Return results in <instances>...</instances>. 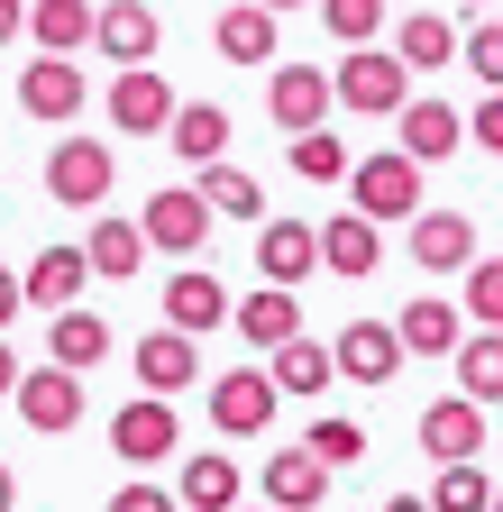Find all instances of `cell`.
Instances as JSON below:
<instances>
[{"label":"cell","mask_w":503,"mask_h":512,"mask_svg":"<svg viewBox=\"0 0 503 512\" xmlns=\"http://www.w3.org/2000/svg\"><path fill=\"white\" fill-rule=\"evenodd\" d=\"M339 110H375V119H403L412 110V64L394 55V46H348V64H339Z\"/></svg>","instance_id":"1"},{"label":"cell","mask_w":503,"mask_h":512,"mask_svg":"<svg viewBox=\"0 0 503 512\" xmlns=\"http://www.w3.org/2000/svg\"><path fill=\"white\" fill-rule=\"evenodd\" d=\"M266 110H275L284 138H311V128H330V110H339V74H321V64H275Z\"/></svg>","instance_id":"2"},{"label":"cell","mask_w":503,"mask_h":512,"mask_svg":"<svg viewBox=\"0 0 503 512\" xmlns=\"http://www.w3.org/2000/svg\"><path fill=\"white\" fill-rule=\"evenodd\" d=\"M348 192H357V211L375 220V229H385V220H421V165L403 156V147H385V156H366L357 174H348Z\"/></svg>","instance_id":"3"},{"label":"cell","mask_w":503,"mask_h":512,"mask_svg":"<svg viewBox=\"0 0 503 512\" xmlns=\"http://www.w3.org/2000/svg\"><path fill=\"white\" fill-rule=\"evenodd\" d=\"M101 110H110V128H119V138H165V128L183 119V101H174V83L156 74V64H138V74H110Z\"/></svg>","instance_id":"4"},{"label":"cell","mask_w":503,"mask_h":512,"mask_svg":"<svg viewBox=\"0 0 503 512\" xmlns=\"http://www.w3.org/2000/svg\"><path fill=\"white\" fill-rule=\"evenodd\" d=\"M110 183H119V165H110L101 138H55V156H46V192H55L65 211H101Z\"/></svg>","instance_id":"5"},{"label":"cell","mask_w":503,"mask_h":512,"mask_svg":"<svg viewBox=\"0 0 503 512\" xmlns=\"http://www.w3.org/2000/svg\"><path fill=\"white\" fill-rule=\"evenodd\" d=\"M211 202H202V183H156L147 192V211H138V229H147V247H174V256H193L202 238H211Z\"/></svg>","instance_id":"6"},{"label":"cell","mask_w":503,"mask_h":512,"mask_svg":"<svg viewBox=\"0 0 503 512\" xmlns=\"http://www.w3.org/2000/svg\"><path fill=\"white\" fill-rule=\"evenodd\" d=\"M421 458H430V467H476V458H485V403L439 394V403L421 412Z\"/></svg>","instance_id":"7"},{"label":"cell","mask_w":503,"mask_h":512,"mask_svg":"<svg viewBox=\"0 0 503 512\" xmlns=\"http://www.w3.org/2000/svg\"><path fill=\"white\" fill-rule=\"evenodd\" d=\"M174 439H183V421H174V403H156V394H138V403L110 412V448H119L129 467H165Z\"/></svg>","instance_id":"8"},{"label":"cell","mask_w":503,"mask_h":512,"mask_svg":"<svg viewBox=\"0 0 503 512\" xmlns=\"http://www.w3.org/2000/svg\"><path fill=\"white\" fill-rule=\"evenodd\" d=\"M275 394H284V384H275L266 366H229V375L211 384V421H220L229 439H257V430L275 421Z\"/></svg>","instance_id":"9"},{"label":"cell","mask_w":503,"mask_h":512,"mask_svg":"<svg viewBox=\"0 0 503 512\" xmlns=\"http://www.w3.org/2000/svg\"><path fill=\"white\" fill-rule=\"evenodd\" d=\"M403 357H412V348H403L394 320H348V330H339V375H348V384H366V394H385Z\"/></svg>","instance_id":"10"},{"label":"cell","mask_w":503,"mask_h":512,"mask_svg":"<svg viewBox=\"0 0 503 512\" xmlns=\"http://www.w3.org/2000/svg\"><path fill=\"white\" fill-rule=\"evenodd\" d=\"M183 384H202V339H183V330H156L138 339V394H156V403H174Z\"/></svg>","instance_id":"11"},{"label":"cell","mask_w":503,"mask_h":512,"mask_svg":"<svg viewBox=\"0 0 503 512\" xmlns=\"http://www.w3.org/2000/svg\"><path fill=\"white\" fill-rule=\"evenodd\" d=\"M412 266L421 275H467L476 266V220L467 211H421L412 220Z\"/></svg>","instance_id":"12"},{"label":"cell","mask_w":503,"mask_h":512,"mask_svg":"<svg viewBox=\"0 0 503 512\" xmlns=\"http://www.w3.org/2000/svg\"><path fill=\"white\" fill-rule=\"evenodd\" d=\"M83 101H92V83H83L74 55H37L28 74H19V110H28V119H74Z\"/></svg>","instance_id":"13"},{"label":"cell","mask_w":503,"mask_h":512,"mask_svg":"<svg viewBox=\"0 0 503 512\" xmlns=\"http://www.w3.org/2000/svg\"><path fill=\"white\" fill-rule=\"evenodd\" d=\"M311 266H321V229H311V220H266V229H257V275H266L275 293H293Z\"/></svg>","instance_id":"14"},{"label":"cell","mask_w":503,"mask_h":512,"mask_svg":"<svg viewBox=\"0 0 503 512\" xmlns=\"http://www.w3.org/2000/svg\"><path fill=\"white\" fill-rule=\"evenodd\" d=\"M220 320H238V311H229V284H220V275H202V266H183V275L165 284V330H183V339H202V330H220Z\"/></svg>","instance_id":"15"},{"label":"cell","mask_w":503,"mask_h":512,"mask_svg":"<svg viewBox=\"0 0 503 512\" xmlns=\"http://www.w3.org/2000/svg\"><path fill=\"white\" fill-rule=\"evenodd\" d=\"M19 421L28 430H74L83 421V375H65V366H28V384H19Z\"/></svg>","instance_id":"16"},{"label":"cell","mask_w":503,"mask_h":512,"mask_svg":"<svg viewBox=\"0 0 503 512\" xmlns=\"http://www.w3.org/2000/svg\"><path fill=\"white\" fill-rule=\"evenodd\" d=\"M211 46H220V64H266L275 74V10L266 0H229L211 19Z\"/></svg>","instance_id":"17"},{"label":"cell","mask_w":503,"mask_h":512,"mask_svg":"<svg viewBox=\"0 0 503 512\" xmlns=\"http://www.w3.org/2000/svg\"><path fill=\"white\" fill-rule=\"evenodd\" d=\"M266 503H275V512H321V503H330V467L311 458L302 439L275 448V458H266Z\"/></svg>","instance_id":"18"},{"label":"cell","mask_w":503,"mask_h":512,"mask_svg":"<svg viewBox=\"0 0 503 512\" xmlns=\"http://www.w3.org/2000/svg\"><path fill=\"white\" fill-rule=\"evenodd\" d=\"M156 46H165V28H156V10H147V0H110V10H101V55L119 64V74L156 64Z\"/></svg>","instance_id":"19"},{"label":"cell","mask_w":503,"mask_h":512,"mask_svg":"<svg viewBox=\"0 0 503 512\" xmlns=\"http://www.w3.org/2000/svg\"><path fill=\"white\" fill-rule=\"evenodd\" d=\"M229 330H238L247 348H266V357H275V348H293V339H311V330H302V302H293V293H275V284H257V293H247Z\"/></svg>","instance_id":"20"},{"label":"cell","mask_w":503,"mask_h":512,"mask_svg":"<svg viewBox=\"0 0 503 512\" xmlns=\"http://www.w3.org/2000/svg\"><path fill=\"white\" fill-rule=\"evenodd\" d=\"M83 284H92V256H83V247L28 256V302H37V311H83Z\"/></svg>","instance_id":"21"},{"label":"cell","mask_w":503,"mask_h":512,"mask_svg":"<svg viewBox=\"0 0 503 512\" xmlns=\"http://www.w3.org/2000/svg\"><path fill=\"white\" fill-rule=\"evenodd\" d=\"M101 357H110V320H101V311H55V320H46V366L92 375Z\"/></svg>","instance_id":"22"},{"label":"cell","mask_w":503,"mask_h":512,"mask_svg":"<svg viewBox=\"0 0 503 512\" xmlns=\"http://www.w3.org/2000/svg\"><path fill=\"white\" fill-rule=\"evenodd\" d=\"M321 266H330V275H348V284H357V275H375V266H385V229H375L366 211H339V220L321 229Z\"/></svg>","instance_id":"23"},{"label":"cell","mask_w":503,"mask_h":512,"mask_svg":"<svg viewBox=\"0 0 503 512\" xmlns=\"http://www.w3.org/2000/svg\"><path fill=\"white\" fill-rule=\"evenodd\" d=\"M28 37L46 55H83V46H101V10H92V0H37V10H28Z\"/></svg>","instance_id":"24"},{"label":"cell","mask_w":503,"mask_h":512,"mask_svg":"<svg viewBox=\"0 0 503 512\" xmlns=\"http://www.w3.org/2000/svg\"><path fill=\"white\" fill-rule=\"evenodd\" d=\"M394 330H403V348H412V357H458V348H467V339H458V302H439V293L403 302Z\"/></svg>","instance_id":"25"},{"label":"cell","mask_w":503,"mask_h":512,"mask_svg":"<svg viewBox=\"0 0 503 512\" xmlns=\"http://www.w3.org/2000/svg\"><path fill=\"white\" fill-rule=\"evenodd\" d=\"M165 138H174V156H183V165L202 174V165H220V156H229V110H211V101H183V119L165 128Z\"/></svg>","instance_id":"26"},{"label":"cell","mask_w":503,"mask_h":512,"mask_svg":"<svg viewBox=\"0 0 503 512\" xmlns=\"http://www.w3.org/2000/svg\"><path fill=\"white\" fill-rule=\"evenodd\" d=\"M266 375L284 384V394H330V384H339V348L293 339V348H275V357H266Z\"/></svg>","instance_id":"27"},{"label":"cell","mask_w":503,"mask_h":512,"mask_svg":"<svg viewBox=\"0 0 503 512\" xmlns=\"http://www.w3.org/2000/svg\"><path fill=\"white\" fill-rule=\"evenodd\" d=\"M92 275H110V284H129L138 266H147V229L138 220H92Z\"/></svg>","instance_id":"28"},{"label":"cell","mask_w":503,"mask_h":512,"mask_svg":"<svg viewBox=\"0 0 503 512\" xmlns=\"http://www.w3.org/2000/svg\"><path fill=\"white\" fill-rule=\"evenodd\" d=\"M403 156H412V165L458 156V110H449V101H412V110H403Z\"/></svg>","instance_id":"29"},{"label":"cell","mask_w":503,"mask_h":512,"mask_svg":"<svg viewBox=\"0 0 503 512\" xmlns=\"http://www.w3.org/2000/svg\"><path fill=\"white\" fill-rule=\"evenodd\" d=\"M394 55L412 64V74H430V64H449V55H467V37H458L449 19H430V10H421V19H394Z\"/></svg>","instance_id":"30"},{"label":"cell","mask_w":503,"mask_h":512,"mask_svg":"<svg viewBox=\"0 0 503 512\" xmlns=\"http://www.w3.org/2000/svg\"><path fill=\"white\" fill-rule=\"evenodd\" d=\"M174 494H183V512H238V467L229 458H183Z\"/></svg>","instance_id":"31"},{"label":"cell","mask_w":503,"mask_h":512,"mask_svg":"<svg viewBox=\"0 0 503 512\" xmlns=\"http://www.w3.org/2000/svg\"><path fill=\"white\" fill-rule=\"evenodd\" d=\"M202 202H211L220 220H266V183L238 174V165L220 156V165H202Z\"/></svg>","instance_id":"32"},{"label":"cell","mask_w":503,"mask_h":512,"mask_svg":"<svg viewBox=\"0 0 503 512\" xmlns=\"http://www.w3.org/2000/svg\"><path fill=\"white\" fill-rule=\"evenodd\" d=\"M458 394L467 403H503V330H476L458 348Z\"/></svg>","instance_id":"33"},{"label":"cell","mask_w":503,"mask_h":512,"mask_svg":"<svg viewBox=\"0 0 503 512\" xmlns=\"http://www.w3.org/2000/svg\"><path fill=\"white\" fill-rule=\"evenodd\" d=\"M494 476L485 467H430V512H494Z\"/></svg>","instance_id":"34"},{"label":"cell","mask_w":503,"mask_h":512,"mask_svg":"<svg viewBox=\"0 0 503 512\" xmlns=\"http://www.w3.org/2000/svg\"><path fill=\"white\" fill-rule=\"evenodd\" d=\"M302 448H311V458H321V467H357V458H366V430H357L348 412H321V421H311V439H302Z\"/></svg>","instance_id":"35"},{"label":"cell","mask_w":503,"mask_h":512,"mask_svg":"<svg viewBox=\"0 0 503 512\" xmlns=\"http://www.w3.org/2000/svg\"><path fill=\"white\" fill-rule=\"evenodd\" d=\"M321 28L339 46H375V28H385V0H321Z\"/></svg>","instance_id":"36"},{"label":"cell","mask_w":503,"mask_h":512,"mask_svg":"<svg viewBox=\"0 0 503 512\" xmlns=\"http://www.w3.org/2000/svg\"><path fill=\"white\" fill-rule=\"evenodd\" d=\"M293 174H302V183H339V174H357V165H348V147L330 138V128H311V138H293Z\"/></svg>","instance_id":"37"},{"label":"cell","mask_w":503,"mask_h":512,"mask_svg":"<svg viewBox=\"0 0 503 512\" xmlns=\"http://www.w3.org/2000/svg\"><path fill=\"white\" fill-rule=\"evenodd\" d=\"M467 320L476 330H503V256H476L467 266Z\"/></svg>","instance_id":"38"},{"label":"cell","mask_w":503,"mask_h":512,"mask_svg":"<svg viewBox=\"0 0 503 512\" xmlns=\"http://www.w3.org/2000/svg\"><path fill=\"white\" fill-rule=\"evenodd\" d=\"M467 74H476L485 92H503V28H494V19L467 28Z\"/></svg>","instance_id":"39"},{"label":"cell","mask_w":503,"mask_h":512,"mask_svg":"<svg viewBox=\"0 0 503 512\" xmlns=\"http://www.w3.org/2000/svg\"><path fill=\"white\" fill-rule=\"evenodd\" d=\"M467 138H476L485 156H503V92H485V101L467 110Z\"/></svg>","instance_id":"40"},{"label":"cell","mask_w":503,"mask_h":512,"mask_svg":"<svg viewBox=\"0 0 503 512\" xmlns=\"http://www.w3.org/2000/svg\"><path fill=\"white\" fill-rule=\"evenodd\" d=\"M110 512H183V494H165V485H119Z\"/></svg>","instance_id":"41"},{"label":"cell","mask_w":503,"mask_h":512,"mask_svg":"<svg viewBox=\"0 0 503 512\" xmlns=\"http://www.w3.org/2000/svg\"><path fill=\"white\" fill-rule=\"evenodd\" d=\"M19 302H28V275H10V266H0V330L19 320Z\"/></svg>","instance_id":"42"},{"label":"cell","mask_w":503,"mask_h":512,"mask_svg":"<svg viewBox=\"0 0 503 512\" xmlns=\"http://www.w3.org/2000/svg\"><path fill=\"white\" fill-rule=\"evenodd\" d=\"M28 10H37V0H0V46H19V28H28Z\"/></svg>","instance_id":"43"},{"label":"cell","mask_w":503,"mask_h":512,"mask_svg":"<svg viewBox=\"0 0 503 512\" xmlns=\"http://www.w3.org/2000/svg\"><path fill=\"white\" fill-rule=\"evenodd\" d=\"M19 384H28V375H19V357H10V339H0V403H19Z\"/></svg>","instance_id":"44"},{"label":"cell","mask_w":503,"mask_h":512,"mask_svg":"<svg viewBox=\"0 0 503 512\" xmlns=\"http://www.w3.org/2000/svg\"><path fill=\"white\" fill-rule=\"evenodd\" d=\"M10 503H19V467H10V458H0V512H10Z\"/></svg>","instance_id":"45"},{"label":"cell","mask_w":503,"mask_h":512,"mask_svg":"<svg viewBox=\"0 0 503 512\" xmlns=\"http://www.w3.org/2000/svg\"><path fill=\"white\" fill-rule=\"evenodd\" d=\"M385 512H430V494H385Z\"/></svg>","instance_id":"46"},{"label":"cell","mask_w":503,"mask_h":512,"mask_svg":"<svg viewBox=\"0 0 503 512\" xmlns=\"http://www.w3.org/2000/svg\"><path fill=\"white\" fill-rule=\"evenodd\" d=\"M266 10H321V0H266Z\"/></svg>","instance_id":"47"},{"label":"cell","mask_w":503,"mask_h":512,"mask_svg":"<svg viewBox=\"0 0 503 512\" xmlns=\"http://www.w3.org/2000/svg\"><path fill=\"white\" fill-rule=\"evenodd\" d=\"M467 10H494V0H467Z\"/></svg>","instance_id":"48"},{"label":"cell","mask_w":503,"mask_h":512,"mask_svg":"<svg viewBox=\"0 0 503 512\" xmlns=\"http://www.w3.org/2000/svg\"><path fill=\"white\" fill-rule=\"evenodd\" d=\"M247 512H275V503H247Z\"/></svg>","instance_id":"49"},{"label":"cell","mask_w":503,"mask_h":512,"mask_svg":"<svg viewBox=\"0 0 503 512\" xmlns=\"http://www.w3.org/2000/svg\"><path fill=\"white\" fill-rule=\"evenodd\" d=\"M494 512H503V494H494Z\"/></svg>","instance_id":"50"}]
</instances>
